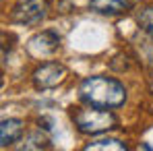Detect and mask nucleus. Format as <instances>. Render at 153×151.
Masks as SVG:
<instances>
[{"mask_svg":"<svg viewBox=\"0 0 153 151\" xmlns=\"http://www.w3.org/2000/svg\"><path fill=\"white\" fill-rule=\"evenodd\" d=\"M147 83H149V91L153 93V71L149 73V79H147Z\"/></svg>","mask_w":153,"mask_h":151,"instance_id":"obj_11","label":"nucleus"},{"mask_svg":"<svg viewBox=\"0 0 153 151\" xmlns=\"http://www.w3.org/2000/svg\"><path fill=\"white\" fill-rule=\"evenodd\" d=\"M48 2L46 0H21L10 10V21L17 25H39L46 19Z\"/></svg>","mask_w":153,"mask_h":151,"instance_id":"obj_3","label":"nucleus"},{"mask_svg":"<svg viewBox=\"0 0 153 151\" xmlns=\"http://www.w3.org/2000/svg\"><path fill=\"white\" fill-rule=\"evenodd\" d=\"M23 130H25V122L19 120V118L2 120V124H0V145L8 147V145L17 143L23 137Z\"/></svg>","mask_w":153,"mask_h":151,"instance_id":"obj_7","label":"nucleus"},{"mask_svg":"<svg viewBox=\"0 0 153 151\" xmlns=\"http://www.w3.org/2000/svg\"><path fill=\"white\" fill-rule=\"evenodd\" d=\"M79 97L97 108H118L126 101V87L112 77H87L79 85Z\"/></svg>","mask_w":153,"mask_h":151,"instance_id":"obj_1","label":"nucleus"},{"mask_svg":"<svg viewBox=\"0 0 153 151\" xmlns=\"http://www.w3.org/2000/svg\"><path fill=\"white\" fill-rule=\"evenodd\" d=\"M66 66L60 62H46L33 71V85L37 89H54L66 79Z\"/></svg>","mask_w":153,"mask_h":151,"instance_id":"obj_4","label":"nucleus"},{"mask_svg":"<svg viewBox=\"0 0 153 151\" xmlns=\"http://www.w3.org/2000/svg\"><path fill=\"white\" fill-rule=\"evenodd\" d=\"M137 21H139V25H141V29H143L145 33L153 35V6H147V8L139 10Z\"/></svg>","mask_w":153,"mask_h":151,"instance_id":"obj_10","label":"nucleus"},{"mask_svg":"<svg viewBox=\"0 0 153 151\" xmlns=\"http://www.w3.org/2000/svg\"><path fill=\"white\" fill-rule=\"evenodd\" d=\"M137 0H89L91 10L102 15H122L134 6Z\"/></svg>","mask_w":153,"mask_h":151,"instance_id":"obj_6","label":"nucleus"},{"mask_svg":"<svg viewBox=\"0 0 153 151\" xmlns=\"http://www.w3.org/2000/svg\"><path fill=\"white\" fill-rule=\"evenodd\" d=\"M60 50V37L54 31H42L35 33L29 42H27V52L33 58H50Z\"/></svg>","mask_w":153,"mask_h":151,"instance_id":"obj_5","label":"nucleus"},{"mask_svg":"<svg viewBox=\"0 0 153 151\" xmlns=\"http://www.w3.org/2000/svg\"><path fill=\"white\" fill-rule=\"evenodd\" d=\"M48 147H50V139L42 130H31L21 145V149H48Z\"/></svg>","mask_w":153,"mask_h":151,"instance_id":"obj_8","label":"nucleus"},{"mask_svg":"<svg viewBox=\"0 0 153 151\" xmlns=\"http://www.w3.org/2000/svg\"><path fill=\"white\" fill-rule=\"evenodd\" d=\"M73 122L83 135H100L110 128H116L118 124L116 116L112 112H108V108H97V106L76 110L73 114Z\"/></svg>","mask_w":153,"mask_h":151,"instance_id":"obj_2","label":"nucleus"},{"mask_svg":"<svg viewBox=\"0 0 153 151\" xmlns=\"http://www.w3.org/2000/svg\"><path fill=\"white\" fill-rule=\"evenodd\" d=\"M103 149H116V151H126V143L118 141V139H95L89 145H85V151H103Z\"/></svg>","mask_w":153,"mask_h":151,"instance_id":"obj_9","label":"nucleus"}]
</instances>
